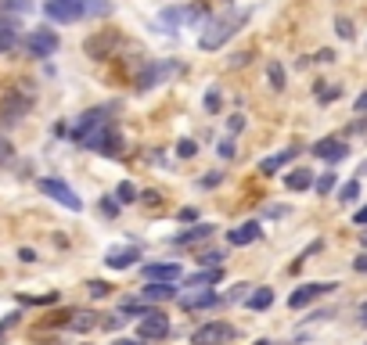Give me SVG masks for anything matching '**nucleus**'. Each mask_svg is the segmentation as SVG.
<instances>
[{"label": "nucleus", "mask_w": 367, "mask_h": 345, "mask_svg": "<svg viewBox=\"0 0 367 345\" xmlns=\"http://www.w3.org/2000/svg\"><path fill=\"white\" fill-rule=\"evenodd\" d=\"M252 18V8H238V11H224V15H212L202 33H198V51H220L231 37H238L245 22Z\"/></svg>", "instance_id": "nucleus-1"}, {"label": "nucleus", "mask_w": 367, "mask_h": 345, "mask_svg": "<svg viewBox=\"0 0 367 345\" xmlns=\"http://www.w3.org/2000/svg\"><path fill=\"white\" fill-rule=\"evenodd\" d=\"M180 69H184V65H180L176 58H148L144 69H141L137 79H134V90H137V93H148V90L162 86L166 79H173Z\"/></svg>", "instance_id": "nucleus-2"}, {"label": "nucleus", "mask_w": 367, "mask_h": 345, "mask_svg": "<svg viewBox=\"0 0 367 345\" xmlns=\"http://www.w3.org/2000/svg\"><path fill=\"white\" fill-rule=\"evenodd\" d=\"M29 108H33V93H25L22 83H11L4 93H0V126L4 130L18 126V122L29 115Z\"/></svg>", "instance_id": "nucleus-3"}, {"label": "nucleus", "mask_w": 367, "mask_h": 345, "mask_svg": "<svg viewBox=\"0 0 367 345\" xmlns=\"http://www.w3.org/2000/svg\"><path fill=\"white\" fill-rule=\"evenodd\" d=\"M58 47H61V37L54 33L51 25H33V29H29V33L22 37V51H25V58H33V61L54 58Z\"/></svg>", "instance_id": "nucleus-4"}, {"label": "nucleus", "mask_w": 367, "mask_h": 345, "mask_svg": "<svg viewBox=\"0 0 367 345\" xmlns=\"http://www.w3.org/2000/svg\"><path fill=\"white\" fill-rule=\"evenodd\" d=\"M37 187H40V195H47L51 202H58L61 209H69V212H83V202H79V195L72 191V187L61 180V176H40L37 180Z\"/></svg>", "instance_id": "nucleus-5"}, {"label": "nucleus", "mask_w": 367, "mask_h": 345, "mask_svg": "<svg viewBox=\"0 0 367 345\" xmlns=\"http://www.w3.org/2000/svg\"><path fill=\"white\" fill-rule=\"evenodd\" d=\"M44 18L51 25H76L86 18L83 0H44Z\"/></svg>", "instance_id": "nucleus-6"}, {"label": "nucleus", "mask_w": 367, "mask_h": 345, "mask_svg": "<svg viewBox=\"0 0 367 345\" xmlns=\"http://www.w3.org/2000/svg\"><path fill=\"white\" fill-rule=\"evenodd\" d=\"M119 29H94L86 40H83V54L90 58V61H108L112 54H115V47H119Z\"/></svg>", "instance_id": "nucleus-7"}, {"label": "nucleus", "mask_w": 367, "mask_h": 345, "mask_svg": "<svg viewBox=\"0 0 367 345\" xmlns=\"http://www.w3.org/2000/svg\"><path fill=\"white\" fill-rule=\"evenodd\" d=\"M238 338V327L227 320H205L191 331V345H231Z\"/></svg>", "instance_id": "nucleus-8"}, {"label": "nucleus", "mask_w": 367, "mask_h": 345, "mask_svg": "<svg viewBox=\"0 0 367 345\" xmlns=\"http://www.w3.org/2000/svg\"><path fill=\"white\" fill-rule=\"evenodd\" d=\"M335 288V280H310V285H299L292 295H288V309H306L310 302H317V299H324V295H331Z\"/></svg>", "instance_id": "nucleus-9"}, {"label": "nucleus", "mask_w": 367, "mask_h": 345, "mask_svg": "<svg viewBox=\"0 0 367 345\" xmlns=\"http://www.w3.org/2000/svg\"><path fill=\"white\" fill-rule=\"evenodd\" d=\"M169 334H173V327H169V320L162 317V313H151V317L137 320V338L141 341H166Z\"/></svg>", "instance_id": "nucleus-10"}, {"label": "nucleus", "mask_w": 367, "mask_h": 345, "mask_svg": "<svg viewBox=\"0 0 367 345\" xmlns=\"http://www.w3.org/2000/svg\"><path fill=\"white\" fill-rule=\"evenodd\" d=\"M141 299L151 302V306L176 302V299H180V288H176V280H148V285L141 288Z\"/></svg>", "instance_id": "nucleus-11"}, {"label": "nucleus", "mask_w": 367, "mask_h": 345, "mask_svg": "<svg viewBox=\"0 0 367 345\" xmlns=\"http://www.w3.org/2000/svg\"><path fill=\"white\" fill-rule=\"evenodd\" d=\"M180 309H188V313H198V309H212V306H224V299L212 292V288H191V295H180L176 299Z\"/></svg>", "instance_id": "nucleus-12"}, {"label": "nucleus", "mask_w": 367, "mask_h": 345, "mask_svg": "<svg viewBox=\"0 0 367 345\" xmlns=\"http://www.w3.org/2000/svg\"><path fill=\"white\" fill-rule=\"evenodd\" d=\"M314 155H317V159H324V162H342L346 159V155H349V144L346 141H339V137H321L314 148H310Z\"/></svg>", "instance_id": "nucleus-13"}, {"label": "nucleus", "mask_w": 367, "mask_h": 345, "mask_svg": "<svg viewBox=\"0 0 367 345\" xmlns=\"http://www.w3.org/2000/svg\"><path fill=\"white\" fill-rule=\"evenodd\" d=\"M141 256H144V252H141V245L108 248V252H105V266H108V270H130V266H137Z\"/></svg>", "instance_id": "nucleus-14"}, {"label": "nucleus", "mask_w": 367, "mask_h": 345, "mask_svg": "<svg viewBox=\"0 0 367 345\" xmlns=\"http://www.w3.org/2000/svg\"><path fill=\"white\" fill-rule=\"evenodd\" d=\"M22 44V29H18V18L0 11V54H11L15 47Z\"/></svg>", "instance_id": "nucleus-15"}, {"label": "nucleus", "mask_w": 367, "mask_h": 345, "mask_svg": "<svg viewBox=\"0 0 367 345\" xmlns=\"http://www.w3.org/2000/svg\"><path fill=\"white\" fill-rule=\"evenodd\" d=\"M259 237H263V223H259V219H245L241 227L227 230V245H231V248H245V245H252V241H259Z\"/></svg>", "instance_id": "nucleus-16"}, {"label": "nucleus", "mask_w": 367, "mask_h": 345, "mask_svg": "<svg viewBox=\"0 0 367 345\" xmlns=\"http://www.w3.org/2000/svg\"><path fill=\"white\" fill-rule=\"evenodd\" d=\"M299 159V148H288V151H278V155H266V159H259V176H278L288 162H295Z\"/></svg>", "instance_id": "nucleus-17"}, {"label": "nucleus", "mask_w": 367, "mask_h": 345, "mask_svg": "<svg viewBox=\"0 0 367 345\" xmlns=\"http://www.w3.org/2000/svg\"><path fill=\"white\" fill-rule=\"evenodd\" d=\"M212 223H191L188 230H180V234H173L169 237V245H176V248H188V245H198V241H209L212 237Z\"/></svg>", "instance_id": "nucleus-18"}, {"label": "nucleus", "mask_w": 367, "mask_h": 345, "mask_svg": "<svg viewBox=\"0 0 367 345\" xmlns=\"http://www.w3.org/2000/svg\"><path fill=\"white\" fill-rule=\"evenodd\" d=\"M141 273H144V280H180L184 277V270H180L176 259H169V263H148V266H141Z\"/></svg>", "instance_id": "nucleus-19"}, {"label": "nucleus", "mask_w": 367, "mask_h": 345, "mask_svg": "<svg viewBox=\"0 0 367 345\" xmlns=\"http://www.w3.org/2000/svg\"><path fill=\"white\" fill-rule=\"evenodd\" d=\"M220 280H224V266H217V270H202L198 266V273L180 277V285L184 288H212V285H220Z\"/></svg>", "instance_id": "nucleus-20"}, {"label": "nucleus", "mask_w": 367, "mask_h": 345, "mask_svg": "<svg viewBox=\"0 0 367 345\" xmlns=\"http://www.w3.org/2000/svg\"><path fill=\"white\" fill-rule=\"evenodd\" d=\"M314 169H306V166H295L292 173H285V187L292 195H299V191H314Z\"/></svg>", "instance_id": "nucleus-21"}, {"label": "nucleus", "mask_w": 367, "mask_h": 345, "mask_svg": "<svg viewBox=\"0 0 367 345\" xmlns=\"http://www.w3.org/2000/svg\"><path fill=\"white\" fill-rule=\"evenodd\" d=\"M101 122H112V105H94V108H86V112L76 119L72 130H90V126H101Z\"/></svg>", "instance_id": "nucleus-22"}, {"label": "nucleus", "mask_w": 367, "mask_h": 345, "mask_svg": "<svg viewBox=\"0 0 367 345\" xmlns=\"http://www.w3.org/2000/svg\"><path fill=\"white\" fill-rule=\"evenodd\" d=\"M188 22V8L184 4H169L159 11V25H162V33H176V29Z\"/></svg>", "instance_id": "nucleus-23"}, {"label": "nucleus", "mask_w": 367, "mask_h": 345, "mask_svg": "<svg viewBox=\"0 0 367 345\" xmlns=\"http://www.w3.org/2000/svg\"><path fill=\"white\" fill-rule=\"evenodd\" d=\"M245 306H249L252 313H263V309H270L273 306V288H252L249 295H245Z\"/></svg>", "instance_id": "nucleus-24"}, {"label": "nucleus", "mask_w": 367, "mask_h": 345, "mask_svg": "<svg viewBox=\"0 0 367 345\" xmlns=\"http://www.w3.org/2000/svg\"><path fill=\"white\" fill-rule=\"evenodd\" d=\"M98 324H101V320H98V313H90V309H86V313L76 309V313H72V320H65V327L76 331V334H86L90 327H98Z\"/></svg>", "instance_id": "nucleus-25"}, {"label": "nucleus", "mask_w": 367, "mask_h": 345, "mask_svg": "<svg viewBox=\"0 0 367 345\" xmlns=\"http://www.w3.org/2000/svg\"><path fill=\"white\" fill-rule=\"evenodd\" d=\"M266 83H270V90H278V93L288 86V72H285V65H281L278 58L266 61Z\"/></svg>", "instance_id": "nucleus-26"}, {"label": "nucleus", "mask_w": 367, "mask_h": 345, "mask_svg": "<svg viewBox=\"0 0 367 345\" xmlns=\"http://www.w3.org/2000/svg\"><path fill=\"white\" fill-rule=\"evenodd\" d=\"M119 313H122V317H137V320H144V317H151V313H159V309L141 299V302H122Z\"/></svg>", "instance_id": "nucleus-27"}, {"label": "nucleus", "mask_w": 367, "mask_h": 345, "mask_svg": "<svg viewBox=\"0 0 367 345\" xmlns=\"http://www.w3.org/2000/svg\"><path fill=\"white\" fill-rule=\"evenodd\" d=\"M202 108H205V115H220V108H224V93H220V86H209V90H205Z\"/></svg>", "instance_id": "nucleus-28"}, {"label": "nucleus", "mask_w": 367, "mask_h": 345, "mask_svg": "<svg viewBox=\"0 0 367 345\" xmlns=\"http://www.w3.org/2000/svg\"><path fill=\"white\" fill-rule=\"evenodd\" d=\"M83 8H86V18H108L115 11L112 0H83Z\"/></svg>", "instance_id": "nucleus-29"}, {"label": "nucleus", "mask_w": 367, "mask_h": 345, "mask_svg": "<svg viewBox=\"0 0 367 345\" xmlns=\"http://www.w3.org/2000/svg\"><path fill=\"white\" fill-rule=\"evenodd\" d=\"M335 187H339V173H321V176H314V191H317L321 198H328Z\"/></svg>", "instance_id": "nucleus-30"}, {"label": "nucleus", "mask_w": 367, "mask_h": 345, "mask_svg": "<svg viewBox=\"0 0 367 345\" xmlns=\"http://www.w3.org/2000/svg\"><path fill=\"white\" fill-rule=\"evenodd\" d=\"M195 263L202 270H217V266H224V252H220V248H205V252H198Z\"/></svg>", "instance_id": "nucleus-31"}, {"label": "nucleus", "mask_w": 367, "mask_h": 345, "mask_svg": "<svg viewBox=\"0 0 367 345\" xmlns=\"http://www.w3.org/2000/svg\"><path fill=\"white\" fill-rule=\"evenodd\" d=\"M335 195H339V202H342V205H353V202L360 198V176H356V180H349V183H342V187H335Z\"/></svg>", "instance_id": "nucleus-32"}, {"label": "nucleus", "mask_w": 367, "mask_h": 345, "mask_svg": "<svg viewBox=\"0 0 367 345\" xmlns=\"http://www.w3.org/2000/svg\"><path fill=\"white\" fill-rule=\"evenodd\" d=\"M209 18H212V8L198 0V4H191V8H188V22H184V25H198V22L205 25Z\"/></svg>", "instance_id": "nucleus-33"}, {"label": "nucleus", "mask_w": 367, "mask_h": 345, "mask_svg": "<svg viewBox=\"0 0 367 345\" xmlns=\"http://www.w3.org/2000/svg\"><path fill=\"white\" fill-rule=\"evenodd\" d=\"M314 93H317V101H321V105H331V101H339V98H342V86H335V83H317Z\"/></svg>", "instance_id": "nucleus-34"}, {"label": "nucleus", "mask_w": 367, "mask_h": 345, "mask_svg": "<svg viewBox=\"0 0 367 345\" xmlns=\"http://www.w3.org/2000/svg\"><path fill=\"white\" fill-rule=\"evenodd\" d=\"M15 159H18V155H15V144L8 141V134H4V130H0V169L15 166Z\"/></svg>", "instance_id": "nucleus-35"}, {"label": "nucleus", "mask_w": 367, "mask_h": 345, "mask_svg": "<svg viewBox=\"0 0 367 345\" xmlns=\"http://www.w3.org/2000/svg\"><path fill=\"white\" fill-rule=\"evenodd\" d=\"M115 202H119V205H134V202H137V187H134L130 180H119V187H115Z\"/></svg>", "instance_id": "nucleus-36"}, {"label": "nucleus", "mask_w": 367, "mask_h": 345, "mask_svg": "<svg viewBox=\"0 0 367 345\" xmlns=\"http://www.w3.org/2000/svg\"><path fill=\"white\" fill-rule=\"evenodd\" d=\"M195 155H198V141H191V137L176 141V159H195Z\"/></svg>", "instance_id": "nucleus-37"}, {"label": "nucleus", "mask_w": 367, "mask_h": 345, "mask_svg": "<svg viewBox=\"0 0 367 345\" xmlns=\"http://www.w3.org/2000/svg\"><path fill=\"white\" fill-rule=\"evenodd\" d=\"M252 58H256V51H252V47H249V51H234V54L227 58V69H245Z\"/></svg>", "instance_id": "nucleus-38"}, {"label": "nucleus", "mask_w": 367, "mask_h": 345, "mask_svg": "<svg viewBox=\"0 0 367 345\" xmlns=\"http://www.w3.org/2000/svg\"><path fill=\"white\" fill-rule=\"evenodd\" d=\"M252 292V285H245V280H241V285H234L227 295H224V306H234V302H245V295H249Z\"/></svg>", "instance_id": "nucleus-39"}, {"label": "nucleus", "mask_w": 367, "mask_h": 345, "mask_svg": "<svg viewBox=\"0 0 367 345\" xmlns=\"http://www.w3.org/2000/svg\"><path fill=\"white\" fill-rule=\"evenodd\" d=\"M86 295L90 299H108L112 295V285H105V280H86Z\"/></svg>", "instance_id": "nucleus-40"}, {"label": "nucleus", "mask_w": 367, "mask_h": 345, "mask_svg": "<svg viewBox=\"0 0 367 345\" xmlns=\"http://www.w3.org/2000/svg\"><path fill=\"white\" fill-rule=\"evenodd\" d=\"M18 302L22 306H51V302H58V295L51 292V295H18Z\"/></svg>", "instance_id": "nucleus-41"}, {"label": "nucleus", "mask_w": 367, "mask_h": 345, "mask_svg": "<svg viewBox=\"0 0 367 345\" xmlns=\"http://www.w3.org/2000/svg\"><path fill=\"white\" fill-rule=\"evenodd\" d=\"M241 130H245V115H241V112L227 115V137H238Z\"/></svg>", "instance_id": "nucleus-42"}, {"label": "nucleus", "mask_w": 367, "mask_h": 345, "mask_svg": "<svg viewBox=\"0 0 367 345\" xmlns=\"http://www.w3.org/2000/svg\"><path fill=\"white\" fill-rule=\"evenodd\" d=\"M220 183H224V173H220V169H212L209 176H202V180H198L202 191H212V187H220Z\"/></svg>", "instance_id": "nucleus-43"}, {"label": "nucleus", "mask_w": 367, "mask_h": 345, "mask_svg": "<svg viewBox=\"0 0 367 345\" xmlns=\"http://www.w3.org/2000/svg\"><path fill=\"white\" fill-rule=\"evenodd\" d=\"M217 155H220V159H234V155H238V148H234V137H224V141L217 144Z\"/></svg>", "instance_id": "nucleus-44"}, {"label": "nucleus", "mask_w": 367, "mask_h": 345, "mask_svg": "<svg viewBox=\"0 0 367 345\" xmlns=\"http://www.w3.org/2000/svg\"><path fill=\"white\" fill-rule=\"evenodd\" d=\"M101 216H108V219L119 216V202H115V195H105V198H101Z\"/></svg>", "instance_id": "nucleus-45"}, {"label": "nucleus", "mask_w": 367, "mask_h": 345, "mask_svg": "<svg viewBox=\"0 0 367 345\" xmlns=\"http://www.w3.org/2000/svg\"><path fill=\"white\" fill-rule=\"evenodd\" d=\"M335 33H339L342 40H353V22L349 18H335Z\"/></svg>", "instance_id": "nucleus-46"}, {"label": "nucleus", "mask_w": 367, "mask_h": 345, "mask_svg": "<svg viewBox=\"0 0 367 345\" xmlns=\"http://www.w3.org/2000/svg\"><path fill=\"white\" fill-rule=\"evenodd\" d=\"M176 219H180V223H195V219H198V209H195V205L180 209V212H176Z\"/></svg>", "instance_id": "nucleus-47"}, {"label": "nucleus", "mask_w": 367, "mask_h": 345, "mask_svg": "<svg viewBox=\"0 0 367 345\" xmlns=\"http://www.w3.org/2000/svg\"><path fill=\"white\" fill-rule=\"evenodd\" d=\"M122 324H127V317H108V320H101V327H108V331H119Z\"/></svg>", "instance_id": "nucleus-48"}, {"label": "nucleus", "mask_w": 367, "mask_h": 345, "mask_svg": "<svg viewBox=\"0 0 367 345\" xmlns=\"http://www.w3.org/2000/svg\"><path fill=\"white\" fill-rule=\"evenodd\" d=\"M18 317H22V313H11V317H8L4 324H0V338H4V334H8V331H11L15 324H18Z\"/></svg>", "instance_id": "nucleus-49"}, {"label": "nucleus", "mask_w": 367, "mask_h": 345, "mask_svg": "<svg viewBox=\"0 0 367 345\" xmlns=\"http://www.w3.org/2000/svg\"><path fill=\"white\" fill-rule=\"evenodd\" d=\"M353 112H356V115H367V90H363L360 98L353 101Z\"/></svg>", "instance_id": "nucleus-50"}, {"label": "nucleus", "mask_w": 367, "mask_h": 345, "mask_svg": "<svg viewBox=\"0 0 367 345\" xmlns=\"http://www.w3.org/2000/svg\"><path fill=\"white\" fill-rule=\"evenodd\" d=\"M18 259L22 263H37V248H18Z\"/></svg>", "instance_id": "nucleus-51"}, {"label": "nucleus", "mask_w": 367, "mask_h": 345, "mask_svg": "<svg viewBox=\"0 0 367 345\" xmlns=\"http://www.w3.org/2000/svg\"><path fill=\"white\" fill-rule=\"evenodd\" d=\"M353 270H356V273H367V252H360V256L353 259Z\"/></svg>", "instance_id": "nucleus-52"}, {"label": "nucleus", "mask_w": 367, "mask_h": 345, "mask_svg": "<svg viewBox=\"0 0 367 345\" xmlns=\"http://www.w3.org/2000/svg\"><path fill=\"white\" fill-rule=\"evenodd\" d=\"M353 223H356V227H367V205L353 212Z\"/></svg>", "instance_id": "nucleus-53"}, {"label": "nucleus", "mask_w": 367, "mask_h": 345, "mask_svg": "<svg viewBox=\"0 0 367 345\" xmlns=\"http://www.w3.org/2000/svg\"><path fill=\"white\" fill-rule=\"evenodd\" d=\"M317 61H321V65H331V61H335V51H328V47L317 51Z\"/></svg>", "instance_id": "nucleus-54"}, {"label": "nucleus", "mask_w": 367, "mask_h": 345, "mask_svg": "<svg viewBox=\"0 0 367 345\" xmlns=\"http://www.w3.org/2000/svg\"><path fill=\"white\" fill-rule=\"evenodd\" d=\"M112 345H148V341H141V338H115Z\"/></svg>", "instance_id": "nucleus-55"}, {"label": "nucleus", "mask_w": 367, "mask_h": 345, "mask_svg": "<svg viewBox=\"0 0 367 345\" xmlns=\"http://www.w3.org/2000/svg\"><path fill=\"white\" fill-rule=\"evenodd\" d=\"M360 324H367V302L360 306Z\"/></svg>", "instance_id": "nucleus-56"}, {"label": "nucleus", "mask_w": 367, "mask_h": 345, "mask_svg": "<svg viewBox=\"0 0 367 345\" xmlns=\"http://www.w3.org/2000/svg\"><path fill=\"white\" fill-rule=\"evenodd\" d=\"M360 241H363V248H367V230H363V237H360Z\"/></svg>", "instance_id": "nucleus-57"}, {"label": "nucleus", "mask_w": 367, "mask_h": 345, "mask_svg": "<svg viewBox=\"0 0 367 345\" xmlns=\"http://www.w3.org/2000/svg\"><path fill=\"white\" fill-rule=\"evenodd\" d=\"M360 173H363V176H367V162H363V166H360Z\"/></svg>", "instance_id": "nucleus-58"}]
</instances>
